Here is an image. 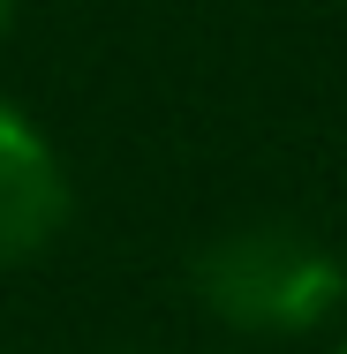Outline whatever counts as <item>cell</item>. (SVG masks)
Wrapping results in <instances>:
<instances>
[{
  "label": "cell",
  "mask_w": 347,
  "mask_h": 354,
  "mask_svg": "<svg viewBox=\"0 0 347 354\" xmlns=\"http://www.w3.org/2000/svg\"><path fill=\"white\" fill-rule=\"evenodd\" d=\"M197 294L234 332H310L340 309L347 272L294 226H234L197 257Z\"/></svg>",
  "instance_id": "1"
},
{
  "label": "cell",
  "mask_w": 347,
  "mask_h": 354,
  "mask_svg": "<svg viewBox=\"0 0 347 354\" xmlns=\"http://www.w3.org/2000/svg\"><path fill=\"white\" fill-rule=\"evenodd\" d=\"M69 218V174L53 143L0 98V264L38 257Z\"/></svg>",
  "instance_id": "2"
},
{
  "label": "cell",
  "mask_w": 347,
  "mask_h": 354,
  "mask_svg": "<svg viewBox=\"0 0 347 354\" xmlns=\"http://www.w3.org/2000/svg\"><path fill=\"white\" fill-rule=\"evenodd\" d=\"M8 15H15V0H0V30H8Z\"/></svg>",
  "instance_id": "3"
},
{
  "label": "cell",
  "mask_w": 347,
  "mask_h": 354,
  "mask_svg": "<svg viewBox=\"0 0 347 354\" xmlns=\"http://www.w3.org/2000/svg\"><path fill=\"white\" fill-rule=\"evenodd\" d=\"M340 354H347V347H340Z\"/></svg>",
  "instance_id": "4"
}]
</instances>
